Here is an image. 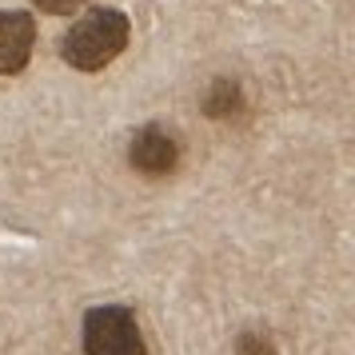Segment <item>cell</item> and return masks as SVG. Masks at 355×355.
Returning a JSON list of instances; mask_svg holds the SVG:
<instances>
[{"label":"cell","instance_id":"1","mask_svg":"<svg viewBox=\"0 0 355 355\" xmlns=\"http://www.w3.org/2000/svg\"><path fill=\"white\" fill-rule=\"evenodd\" d=\"M128 36H132V20L120 8H92L64 33L60 56L76 72H100L112 60H120V52L128 49Z\"/></svg>","mask_w":355,"mask_h":355},{"label":"cell","instance_id":"2","mask_svg":"<svg viewBox=\"0 0 355 355\" xmlns=\"http://www.w3.org/2000/svg\"><path fill=\"white\" fill-rule=\"evenodd\" d=\"M80 343H84V355H148L144 331L132 315V307H120V304L92 307L84 315Z\"/></svg>","mask_w":355,"mask_h":355},{"label":"cell","instance_id":"3","mask_svg":"<svg viewBox=\"0 0 355 355\" xmlns=\"http://www.w3.org/2000/svg\"><path fill=\"white\" fill-rule=\"evenodd\" d=\"M180 160H184V148H180V140L168 128H160V124H144L128 144V164L144 180L172 176L180 168Z\"/></svg>","mask_w":355,"mask_h":355},{"label":"cell","instance_id":"4","mask_svg":"<svg viewBox=\"0 0 355 355\" xmlns=\"http://www.w3.org/2000/svg\"><path fill=\"white\" fill-rule=\"evenodd\" d=\"M36 49V20L28 12L0 8V76H17L28 68Z\"/></svg>","mask_w":355,"mask_h":355},{"label":"cell","instance_id":"5","mask_svg":"<svg viewBox=\"0 0 355 355\" xmlns=\"http://www.w3.org/2000/svg\"><path fill=\"white\" fill-rule=\"evenodd\" d=\"M200 108L208 120H220V124H232V120H240L243 108H248V96H243V88L236 80H211L204 100H200Z\"/></svg>","mask_w":355,"mask_h":355},{"label":"cell","instance_id":"6","mask_svg":"<svg viewBox=\"0 0 355 355\" xmlns=\"http://www.w3.org/2000/svg\"><path fill=\"white\" fill-rule=\"evenodd\" d=\"M40 12H49V17H68V12H76V8H84L88 0H33Z\"/></svg>","mask_w":355,"mask_h":355},{"label":"cell","instance_id":"7","mask_svg":"<svg viewBox=\"0 0 355 355\" xmlns=\"http://www.w3.org/2000/svg\"><path fill=\"white\" fill-rule=\"evenodd\" d=\"M240 355H279L263 336H240Z\"/></svg>","mask_w":355,"mask_h":355}]
</instances>
